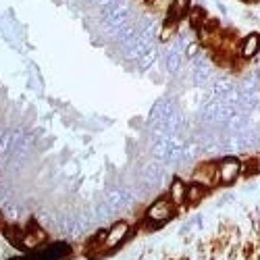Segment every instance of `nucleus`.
Returning a JSON list of instances; mask_svg holds the SVG:
<instances>
[{"instance_id":"nucleus-1","label":"nucleus","mask_w":260,"mask_h":260,"mask_svg":"<svg viewBox=\"0 0 260 260\" xmlns=\"http://www.w3.org/2000/svg\"><path fill=\"white\" fill-rule=\"evenodd\" d=\"M167 260H260V210L229 216Z\"/></svg>"},{"instance_id":"nucleus-2","label":"nucleus","mask_w":260,"mask_h":260,"mask_svg":"<svg viewBox=\"0 0 260 260\" xmlns=\"http://www.w3.org/2000/svg\"><path fill=\"white\" fill-rule=\"evenodd\" d=\"M240 171H242V165L235 158L223 160L221 167H219V181L221 183H233L237 179V175H240Z\"/></svg>"},{"instance_id":"nucleus-3","label":"nucleus","mask_w":260,"mask_h":260,"mask_svg":"<svg viewBox=\"0 0 260 260\" xmlns=\"http://www.w3.org/2000/svg\"><path fill=\"white\" fill-rule=\"evenodd\" d=\"M173 208H175V206H173V202H169V200H158L156 204L150 206V210H148V219L162 223V221H167L169 216L173 214Z\"/></svg>"},{"instance_id":"nucleus-4","label":"nucleus","mask_w":260,"mask_h":260,"mask_svg":"<svg viewBox=\"0 0 260 260\" xmlns=\"http://www.w3.org/2000/svg\"><path fill=\"white\" fill-rule=\"evenodd\" d=\"M127 231H129V225L127 223H117L111 231H108V235H106V240H104V246L106 248H113V246H117L121 240H123V237L127 235Z\"/></svg>"},{"instance_id":"nucleus-5","label":"nucleus","mask_w":260,"mask_h":260,"mask_svg":"<svg viewBox=\"0 0 260 260\" xmlns=\"http://www.w3.org/2000/svg\"><path fill=\"white\" fill-rule=\"evenodd\" d=\"M258 50H260V36H258V34H250V36L242 42V54H244L246 58H252Z\"/></svg>"},{"instance_id":"nucleus-6","label":"nucleus","mask_w":260,"mask_h":260,"mask_svg":"<svg viewBox=\"0 0 260 260\" xmlns=\"http://www.w3.org/2000/svg\"><path fill=\"white\" fill-rule=\"evenodd\" d=\"M189 11V0H173V7H171V13H169V19L171 23H175L181 17H185V13Z\"/></svg>"},{"instance_id":"nucleus-7","label":"nucleus","mask_w":260,"mask_h":260,"mask_svg":"<svg viewBox=\"0 0 260 260\" xmlns=\"http://www.w3.org/2000/svg\"><path fill=\"white\" fill-rule=\"evenodd\" d=\"M202 191H204V189H202V185H198V183L189 185L187 191H185V200L191 202V204H193V202H198V200L202 198Z\"/></svg>"},{"instance_id":"nucleus-8","label":"nucleus","mask_w":260,"mask_h":260,"mask_svg":"<svg viewBox=\"0 0 260 260\" xmlns=\"http://www.w3.org/2000/svg\"><path fill=\"white\" fill-rule=\"evenodd\" d=\"M185 187L181 185V181H175L173 183V187H171V196H173V200L175 202H181V200H185Z\"/></svg>"},{"instance_id":"nucleus-9","label":"nucleus","mask_w":260,"mask_h":260,"mask_svg":"<svg viewBox=\"0 0 260 260\" xmlns=\"http://www.w3.org/2000/svg\"><path fill=\"white\" fill-rule=\"evenodd\" d=\"M42 240H44V235H42L40 231H38V233H29V235L23 237V246H25V248H34V246H38Z\"/></svg>"},{"instance_id":"nucleus-10","label":"nucleus","mask_w":260,"mask_h":260,"mask_svg":"<svg viewBox=\"0 0 260 260\" xmlns=\"http://www.w3.org/2000/svg\"><path fill=\"white\" fill-rule=\"evenodd\" d=\"M189 15H191V23H193V25H196V27H198V25H200V19L204 17V11L196 7V9H193V11L189 13Z\"/></svg>"}]
</instances>
